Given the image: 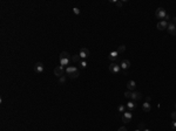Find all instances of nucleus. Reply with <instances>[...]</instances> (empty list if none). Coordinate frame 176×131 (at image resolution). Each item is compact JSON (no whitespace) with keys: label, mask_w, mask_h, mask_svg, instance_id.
<instances>
[{"label":"nucleus","mask_w":176,"mask_h":131,"mask_svg":"<svg viewBox=\"0 0 176 131\" xmlns=\"http://www.w3.org/2000/svg\"><path fill=\"white\" fill-rule=\"evenodd\" d=\"M66 74L69 76L70 79H78L79 77V70L74 66H68L66 68Z\"/></svg>","instance_id":"obj_1"},{"label":"nucleus","mask_w":176,"mask_h":131,"mask_svg":"<svg viewBox=\"0 0 176 131\" xmlns=\"http://www.w3.org/2000/svg\"><path fill=\"white\" fill-rule=\"evenodd\" d=\"M124 97L130 98L133 101H139L142 98V94L139 93V91H126L124 93Z\"/></svg>","instance_id":"obj_2"},{"label":"nucleus","mask_w":176,"mask_h":131,"mask_svg":"<svg viewBox=\"0 0 176 131\" xmlns=\"http://www.w3.org/2000/svg\"><path fill=\"white\" fill-rule=\"evenodd\" d=\"M155 15H156L157 19H162V20H164L165 16L168 15V14H167V12H165V10L163 8V7H159L157 10L155 11Z\"/></svg>","instance_id":"obj_3"},{"label":"nucleus","mask_w":176,"mask_h":131,"mask_svg":"<svg viewBox=\"0 0 176 131\" xmlns=\"http://www.w3.org/2000/svg\"><path fill=\"white\" fill-rule=\"evenodd\" d=\"M132 118H133V114H132V111H124L121 116V119H122L123 123H129V122L132 121Z\"/></svg>","instance_id":"obj_4"},{"label":"nucleus","mask_w":176,"mask_h":131,"mask_svg":"<svg viewBox=\"0 0 176 131\" xmlns=\"http://www.w3.org/2000/svg\"><path fill=\"white\" fill-rule=\"evenodd\" d=\"M109 70H110V73H113V74H117V73H120V70H121V66L117 64V63H110Z\"/></svg>","instance_id":"obj_5"},{"label":"nucleus","mask_w":176,"mask_h":131,"mask_svg":"<svg viewBox=\"0 0 176 131\" xmlns=\"http://www.w3.org/2000/svg\"><path fill=\"white\" fill-rule=\"evenodd\" d=\"M79 55H80V58L82 59V60H85V59H87V58H89V56H91V52H89L87 48H81Z\"/></svg>","instance_id":"obj_6"},{"label":"nucleus","mask_w":176,"mask_h":131,"mask_svg":"<svg viewBox=\"0 0 176 131\" xmlns=\"http://www.w3.org/2000/svg\"><path fill=\"white\" fill-rule=\"evenodd\" d=\"M43 70H45V66H43L42 62L35 63V66H34V71H35V73L41 74V73H43Z\"/></svg>","instance_id":"obj_7"},{"label":"nucleus","mask_w":176,"mask_h":131,"mask_svg":"<svg viewBox=\"0 0 176 131\" xmlns=\"http://www.w3.org/2000/svg\"><path fill=\"white\" fill-rule=\"evenodd\" d=\"M168 24H169V22H168V21H165V20H161V21H159V22H157V29H159V31H164V29H167V28H168Z\"/></svg>","instance_id":"obj_8"},{"label":"nucleus","mask_w":176,"mask_h":131,"mask_svg":"<svg viewBox=\"0 0 176 131\" xmlns=\"http://www.w3.org/2000/svg\"><path fill=\"white\" fill-rule=\"evenodd\" d=\"M54 75L58 76L59 79H60L61 76H64V67H62V66H56V67L54 68Z\"/></svg>","instance_id":"obj_9"},{"label":"nucleus","mask_w":176,"mask_h":131,"mask_svg":"<svg viewBox=\"0 0 176 131\" xmlns=\"http://www.w3.org/2000/svg\"><path fill=\"white\" fill-rule=\"evenodd\" d=\"M167 31H168V33L171 34V35H176V25L169 22V24H168V28H167Z\"/></svg>","instance_id":"obj_10"},{"label":"nucleus","mask_w":176,"mask_h":131,"mask_svg":"<svg viewBox=\"0 0 176 131\" xmlns=\"http://www.w3.org/2000/svg\"><path fill=\"white\" fill-rule=\"evenodd\" d=\"M121 69L122 70H127V69L130 67V62H129V60H122V62H121Z\"/></svg>","instance_id":"obj_11"},{"label":"nucleus","mask_w":176,"mask_h":131,"mask_svg":"<svg viewBox=\"0 0 176 131\" xmlns=\"http://www.w3.org/2000/svg\"><path fill=\"white\" fill-rule=\"evenodd\" d=\"M72 61V58H64V59H60V66H68L69 62Z\"/></svg>","instance_id":"obj_12"},{"label":"nucleus","mask_w":176,"mask_h":131,"mask_svg":"<svg viewBox=\"0 0 176 131\" xmlns=\"http://www.w3.org/2000/svg\"><path fill=\"white\" fill-rule=\"evenodd\" d=\"M117 56H119V52H117V50H114V52L109 53V56H108V59H109L110 61H115V60L117 59Z\"/></svg>","instance_id":"obj_13"},{"label":"nucleus","mask_w":176,"mask_h":131,"mask_svg":"<svg viewBox=\"0 0 176 131\" xmlns=\"http://www.w3.org/2000/svg\"><path fill=\"white\" fill-rule=\"evenodd\" d=\"M127 108H128L129 111H134L135 109H136V104H135V102L134 101H129L128 103H127V105H126Z\"/></svg>","instance_id":"obj_14"},{"label":"nucleus","mask_w":176,"mask_h":131,"mask_svg":"<svg viewBox=\"0 0 176 131\" xmlns=\"http://www.w3.org/2000/svg\"><path fill=\"white\" fill-rule=\"evenodd\" d=\"M142 110H143V112H149L151 110V107H150L149 102H146V103L142 104Z\"/></svg>","instance_id":"obj_15"},{"label":"nucleus","mask_w":176,"mask_h":131,"mask_svg":"<svg viewBox=\"0 0 176 131\" xmlns=\"http://www.w3.org/2000/svg\"><path fill=\"white\" fill-rule=\"evenodd\" d=\"M127 88H128L129 90L135 89V88H136V83H135V81H133V80L128 81V83H127Z\"/></svg>","instance_id":"obj_16"},{"label":"nucleus","mask_w":176,"mask_h":131,"mask_svg":"<svg viewBox=\"0 0 176 131\" xmlns=\"http://www.w3.org/2000/svg\"><path fill=\"white\" fill-rule=\"evenodd\" d=\"M80 55L78 54V55H73L72 56V62H80Z\"/></svg>","instance_id":"obj_17"},{"label":"nucleus","mask_w":176,"mask_h":131,"mask_svg":"<svg viewBox=\"0 0 176 131\" xmlns=\"http://www.w3.org/2000/svg\"><path fill=\"white\" fill-rule=\"evenodd\" d=\"M124 110H126V107H124V105L123 104H120L119 105V107H117V111H119V112H124Z\"/></svg>","instance_id":"obj_18"},{"label":"nucleus","mask_w":176,"mask_h":131,"mask_svg":"<svg viewBox=\"0 0 176 131\" xmlns=\"http://www.w3.org/2000/svg\"><path fill=\"white\" fill-rule=\"evenodd\" d=\"M64 58H70V55H69V54H68L67 52L60 53V59H64Z\"/></svg>","instance_id":"obj_19"},{"label":"nucleus","mask_w":176,"mask_h":131,"mask_svg":"<svg viewBox=\"0 0 176 131\" xmlns=\"http://www.w3.org/2000/svg\"><path fill=\"white\" fill-rule=\"evenodd\" d=\"M124 50H126V46H124V45H121L120 47L117 48V52H119V54H121V53H123Z\"/></svg>","instance_id":"obj_20"},{"label":"nucleus","mask_w":176,"mask_h":131,"mask_svg":"<svg viewBox=\"0 0 176 131\" xmlns=\"http://www.w3.org/2000/svg\"><path fill=\"white\" fill-rule=\"evenodd\" d=\"M79 64H80L81 68H86V67H87V62H86L85 60H81L80 62H79Z\"/></svg>","instance_id":"obj_21"},{"label":"nucleus","mask_w":176,"mask_h":131,"mask_svg":"<svg viewBox=\"0 0 176 131\" xmlns=\"http://www.w3.org/2000/svg\"><path fill=\"white\" fill-rule=\"evenodd\" d=\"M112 2L113 4H115L117 7H122V5H123V1H115V0H113Z\"/></svg>","instance_id":"obj_22"},{"label":"nucleus","mask_w":176,"mask_h":131,"mask_svg":"<svg viewBox=\"0 0 176 131\" xmlns=\"http://www.w3.org/2000/svg\"><path fill=\"white\" fill-rule=\"evenodd\" d=\"M65 82H66V77H65V76H61V77L59 79V83H60V84H64Z\"/></svg>","instance_id":"obj_23"},{"label":"nucleus","mask_w":176,"mask_h":131,"mask_svg":"<svg viewBox=\"0 0 176 131\" xmlns=\"http://www.w3.org/2000/svg\"><path fill=\"white\" fill-rule=\"evenodd\" d=\"M73 12H74V14H76V15L80 14V10H79L78 7H74V8H73Z\"/></svg>","instance_id":"obj_24"},{"label":"nucleus","mask_w":176,"mask_h":131,"mask_svg":"<svg viewBox=\"0 0 176 131\" xmlns=\"http://www.w3.org/2000/svg\"><path fill=\"white\" fill-rule=\"evenodd\" d=\"M171 118H173L174 121H176V111H174V112H171Z\"/></svg>","instance_id":"obj_25"},{"label":"nucleus","mask_w":176,"mask_h":131,"mask_svg":"<svg viewBox=\"0 0 176 131\" xmlns=\"http://www.w3.org/2000/svg\"><path fill=\"white\" fill-rule=\"evenodd\" d=\"M171 128H173V129H174V130H176V121L171 122Z\"/></svg>","instance_id":"obj_26"},{"label":"nucleus","mask_w":176,"mask_h":131,"mask_svg":"<svg viewBox=\"0 0 176 131\" xmlns=\"http://www.w3.org/2000/svg\"><path fill=\"white\" fill-rule=\"evenodd\" d=\"M117 131H128V130H127V128H126V126H121Z\"/></svg>","instance_id":"obj_27"},{"label":"nucleus","mask_w":176,"mask_h":131,"mask_svg":"<svg viewBox=\"0 0 176 131\" xmlns=\"http://www.w3.org/2000/svg\"><path fill=\"white\" fill-rule=\"evenodd\" d=\"M142 129L144 130V124H143V123H141V124L139 125V130H142Z\"/></svg>","instance_id":"obj_28"},{"label":"nucleus","mask_w":176,"mask_h":131,"mask_svg":"<svg viewBox=\"0 0 176 131\" xmlns=\"http://www.w3.org/2000/svg\"><path fill=\"white\" fill-rule=\"evenodd\" d=\"M170 22H171V24H174V25H176V16H174V18L171 19Z\"/></svg>","instance_id":"obj_29"},{"label":"nucleus","mask_w":176,"mask_h":131,"mask_svg":"<svg viewBox=\"0 0 176 131\" xmlns=\"http://www.w3.org/2000/svg\"><path fill=\"white\" fill-rule=\"evenodd\" d=\"M143 131H150V130H149V129H144Z\"/></svg>","instance_id":"obj_30"},{"label":"nucleus","mask_w":176,"mask_h":131,"mask_svg":"<svg viewBox=\"0 0 176 131\" xmlns=\"http://www.w3.org/2000/svg\"><path fill=\"white\" fill-rule=\"evenodd\" d=\"M135 131H141V130H139V129H137V130H135Z\"/></svg>","instance_id":"obj_31"},{"label":"nucleus","mask_w":176,"mask_h":131,"mask_svg":"<svg viewBox=\"0 0 176 131\" xmlns=\"http://www.w3.org/2000/svg\"><path fill=\"white\" fill-rule=\"evenodd\" d=\"M175 109H176V103H175Z\"/></svg>","instance_id":"obj_32"}]
</instances>
